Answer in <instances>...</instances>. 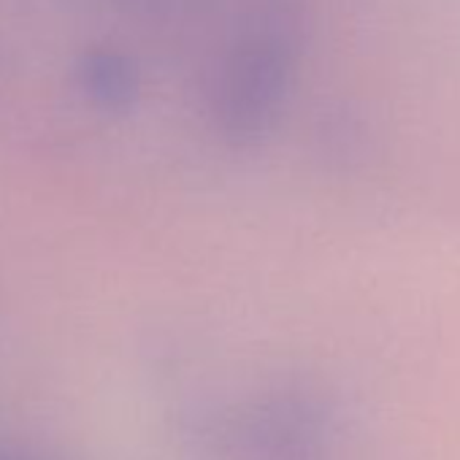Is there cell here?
Masks as SVG:
<instances>
[{
    "label": "cell",
    "instance_id": "3957f363",
    "mask_svg": "<svg viewBox=\"0 0 460 460\" xmlns=\"http://www.w3.org/2000/svg\"><path fill=\"white\" fill-rule=\"evenodd\" d=\"M82 84L103 106H128L136 98L138 74L136 66L111 49H95L82 63Z\"/></svg>",
    "mask_w": 460,
    "mask_h": 460
},
{
    "label": "cell",
    "instance_id": "6da1fadb",
    "mask_svg": "<svg viewBox=\"0 0 460 460\" xmlns=\"http://www.w3.org/2000/svg\"><path fill=\"white\" fill-rule=\"evenodd\" d=\"M296 79V49L288 33L269 28L244 36L227 52L217 79V117L227 136L261 138L282 114Z\"/></svg>",
    "mask_w": 460,
    "mask_h": 460
},
{
    "label": "cell",
    "instance_id": "7a4b0ae2",
    "mask_svg": "<svg viewBox=\"0 0 460 460\" xmlns=\"http://www.w3.org/2000/svg\"><path fill=\"white\" fill-rule=\"evenodd\" d=\"M258 438L266 460H320L325 417L306 401H285L263 417Z\"/></svg>",
    "mask_w": 460,
    "mask_h": 460
}]
</instances>
